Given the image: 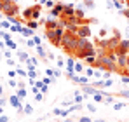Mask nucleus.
Instances as JSON below:
<instances>
[{
	"label": "nucleus",
	"mask_w": 129,
	"mask_h": 122,
	"mask_svg": "<svg viewBox=\"0 0 129 122\" xmlns=\"http://www.w3.org/2000/svg\"><path fill=\"white\" fill-rule=\"evenodd\" d=\"M47 59H54V54L52 52H47Z\"/></svg>",
	"instance_id": "864d4df0"
},
{
	"label": "nucleus",
	"mask_w": 129,
	"mask_h": 122,
	"mask_svg": "<svg viewBox=\"0 0 129 122\" xmlns=\"http://www.w3.org/2000/svg\"><path fill=\"white\" fill-rule=\"evenodd\" d=\"M110 2H115V0H110Z\"/></svg>",
	"instance_id": "69168bd1"
},
{
	"label": "nucleus",
	"mask_w": 129,
	"mask_h": 122,
	"mask_svg": "<svg viewBox=\"0 0 129 122\" xmlns=\"http://www.w3.org/2000/svg\"><path fill=\"white\" fill-rule=\"evenodd\" d=\"M94 54H96V49H94V45H92V47H87V49H80V51H77L73 56L79 58V59H86L87 56H94Z\"/></svg>",
	"instance_id": "20e7f679"
},
{
	"label": "nucleus",
	"mask_w": 129,
	"mask_h": 122,
	"mask_svg": "<svg viewBox=\"0 0 129 122\" xmlns=\"http://www.w3.org/2000/svg\"><path fill=\"white\" fill-rule=\"evenodd\" d=\"M63 7H64V4H54V7L51 9V18H59L61 14H63Z\"/></svg>",
	"instance_id": "6e6552de"
},
{
	"label": "nucleus",
	"mask_w": 129,
	"mask_h": 122,
	"mask_svg": "<svg viewBox=\"0 0 129 122\" xmlns=\"http://www.w3.org/2000/svg\"><path fill=\"white\" fill-rule=\"evenodd\" d=\"M11 26H12V24H11V21H9V19H7V21H0V28H2V30H9Z\"/></svg>",
	"instance_id": "aec40b11"
},
{
	"label": "nucleus",
	"mask_w": 129,
	"mask_h": 122,
	"mask_svg": "<svg viewBox=\"0 0 129 122\" xmlns=\"http://www.w3.org/2000/svg\"><path fill=\"white\" fill-rule=\"evenodd\" d=\"M77 45H79V35H77V33H73V32H64L59 47L63 49L66 54H75Z\"/></svg>",
	"instance_id": "f257e3e1"
},
{
	"label": "nucleus",
	"mask_w": 129,
	"mask_h": 122,
	"mask_svg": "<svg viewBox=\"0 0 129 122\" xmlns=\"http://www.w3.org/2000/svg\"><path fill=\"white\" fill-rule=\"evenodd\" d=\"M0 39H2L4 42H7V40H11V35H9L5 30H2V28H0Z\"/></svg>",
	"instance_id": "f3484780"
},
{
	"label": "nucleus",
	"mask_w": 129,
	"mask_h": 122,
	"mask_svg": "<svg viewBox=\"0 0 129 122\" xmlns=\"http://www.w3.org/2000/svg\"><path fill=\"white\" fill-rule=\"evenodd\" d=\"M45 28H47V30H54V28H61V26H59V19H52V18H49V19L45 21Z\"/></svg>",
	"instance_id": "9b49d317"
},
{
	"label": "nucleus",
	"mask_w": 129,
	"mask_h": 122,
	"mask_svg": "<svg viewBox=\"0 0 129 122\" xmlns=\"http://www.w3.org/2000/svg\"><path fill=\"white\" fill-rule=\"evenodd\" d=\"M63 18H72V16H75V7H73V4H64L63 7V14H61Z\"/></svg>",
	"instance_id": "423d86ee"
},
{
	"label": "nucleus",
	"mask_w": 129,
	"mask_h": 122,
	"mask_svg": "<svg viewBox=\"0 0 129 122\" xmlns=\"http://www.w3.org/2000/svg\"><path fill=\"white\" fill-rule=\"evenodd\" d=\"M7 65H9V66H14V61H12V58H11V59H7Z\"/></svg>",
	"instance_id": "6e6d98bb"
},
{
	"label": "nucleus",
	"mask_w": 129,
	"mask_h": 122,
	"mask_svg": "<svg viewBox=\"0 0 129 122\" xmlns=\"http://www.w3.org/2000/svg\"><path fill=\"white\" fill-rule=\"evenodd\" d=\"M94 77H96V79H100V77H101V68H100L98 72H94Z\"/></svg>",
	"instance_id": "8fccbe9b"
},
{
	"label": "nucleus",
	"mask_w": 129,
	"mask_h": 122,
	"mask_svg": "<svg viewBox=\"0 0 129 122\" xmlns=\"http://www.w3.org/2000/svg\"><path fill=\"white\" fill-rule=\"evenodd\" d=\"M87 110L94 113V112H96V105H87Z\"/></svg>",
	"instance_id": "58836bf2"
},
{
	"label": "nucleus",
	"mask_w": 129,
	"mask_h": 122,
	"mask_svg": "<svg viewBox=\"0 0 129 122\" xmlns=\"http://www.w3.org/2000/svg\"><path fill=\"white\" fill-rule=\"evenodd\" d=\"M18 59L21 61V63H26V61L30 59V54L26 51H18Z\"/></svg>",
	"instance_id": "ddd939ff"
},
{
	"label": "nucleus",
	"mask_w": 129,
	"mask_h": 122,
	"mask_svg": "<svg viewBox=\"0 0 129 122\" xmlns=\"http://www.w3.org/2000/svg\"><path fill=\"white\" fill-rule=\"evenodd\" d=\"M119 96H122L124 100H129V91H122V93H119Z\"/></svg>",
	"instance_id": "2f4dec72"
},
{
	"label": "nucleus",
	"mask_w": 129,
	"mask_h": 122,
	"mask_svg": "<svg viewBox=\"0 0 129 122\" xmlns=\"http://www.w3.org/2000/svg\"><path fill=\"white\" fill-rule=\"evenodd\" d=\"M5 47H7V45H5V42L0 40V49H5Z\"/></svg>",
	"instance_id": "5fc2aeb1"
},
{
	"label": "nucleus",
	"mask_w": 129,
	"mask_h": 122,
	"mask_svg": "<svg viewBox=\"0 0 129 122\" xmlns=\"http://www.w3.org/2000/svg\"><path fill=\"white\" fill-rule=\"evenodd\" d=\"M42 85H44V82H42V80H35V87H39V89H40Z\"/></svg>",
	"instance_id": "de8ad7c7"
},
{
	"label": "nucleus",
	"mask_w": 129,
	"mask_h": 122,
	"mask_svg": "<svg viewBox=\"0 0 129 122\" xmlns=\"http://www.w3.org/2000/svg\"><path fill=\"white\" fill-rule=\"evenodd\" d=\"M61 112H63L61 108H54V110H52V113H54V115H58V117H61Z\"/></svg>",
	"instance_id": "e433bc0d"
},
{
	"label": "nucleus",
	"mask_w": 129,
	"mask_h": 122,
	"mask_svg": "<svg viewBox=\"0 0 129 122\" xmlns=\"http://www.w3.org/2000/svg\"><path fill=\"white\" fill-rule=\"evenodd\" d=\"M64 28H54V30H45V37H47V40L51 42L54 47H59V44H61V39H63L64 35Z\"/></svg>",
	"instance_id": "f03ea898"
},
{
	"label": "nucleus",
	"mask_w": 129,
	"mask_h": 122,
	"mask_svg": "<svg viewBox=\"0 0 129 122\" xmlns=\"http://www.w3.org/2000/svg\"><path fill=\"white\" fill-rule=\"evenodd\" d=\"M2 18H4V12H2V11H0V19H2Z\"/></svg>",
	"instance_id": "052dcab7"
},
{
	"label": "nucleus",
	"mask_w": 129,
	"mask_h": 122,
	"mask_svg": "<svg viewBox=\"0 0 129 122\" xmlns=\"http://www.w3.org/2000/svg\"><path fill=\"white\" fill-rule=\"evenodd\" d=\"M92 85H94L96 89H105V80H94Z\"/></svg>",
	"instance_id": "6ab92c4d"
},
{
	"label": "nucleus",
	"mask_w": 129,
	"mask_h": 122,
	"mask_svg": "<svg viewBox=\"0 0 129 122\" xmlns=\"http://www.w3.org/2000/svg\"><path fill=\"white\" fill-rule=\"evenodd\" d=\"M2 113H4V108H2V106H0V115H2Z\"/></svg>",
	"instance_id": "680f3d73"
},
{
	"label": "nucleus",
	"mask_w": 129,
	"mask_h": 122,
	"mask_svg": "<svg viewBox=\"0 0 129 122\" xmlns=\"http://www.w3.org/2000/svg\"><path fill=\"white\" fill-rule=\"evenodd\" d=\"M56 63H58V65H56L58 68H63V66H64V61L61 59V58H58V59H56Z\"/></svg>",
	"instance_id": "72a5a7b5"
},
{
	"label": "nucleus",
	"mask_w": 129,
	"mask_h": 122,
	"mask_svg": "<svg viewBox=\"0 0 129 122\" xmlns=\"http://www.w3.org/2000/svg\"><path fill=\"white\" fill-rule=\"evenodd\" d=\"M84 72V65L82 63H75V73H82Z\"/></svg>",
	"instance_id": "4be33fe9"
},
{
	"label": "nucleus",
	"mask_w": 129,
	"mask_h": 122,
	"mask_svg": "<svg viewBox=\"0 0 129 122\" xmlns=\"http://www.w3.org/2000/svg\"><path fill=\"white\" fill-rule=\"evenodd\" d=\"M119 14H122V16H126V18L129 19V9H124V11L120 9V11H119Z\"/></svg>",
	"instance_id": "473e14b6"
},
{
	"label": "nucleus",
	"mask_w": 129,
	"mask_h": 122,
	"mask_svg": "<svg viewBox=\"0 0 129 122\" xmlns=\"http://www.w3.org/2000/svg\"><path fill=\"white\" fill-rule=\"evenodd\" d=\"M79 122H94V120H92L91 117H86V115H82V117L79 119Z\"/></svg>",
	"instance_id": "cd10ccee"
},
{
	"label": "nucleus",
	"mask_w": 129,
	"mask_h": 122,
	"mask_svg": "<svg viewBox=\"0 0 129 122\" xmlns=\"http://www.w3.org/2000/svg\"><path fill=\"white\" fill-rule=\"evenodd\" d=\"M9 85H11V87H18V82L12 80V79H9Z\"/></svg>",
	"instance_id": "a19ab883"
},
{
	"label": "nucleus",
	"mask_w": 129,
	"mask_h": 122,
	"mask_svg": "<svg viewBox=\"0 0 129 122\" xmlns=\"http://www.w3.org/2000/svg\"><path fill=\"white\" fill-rule=\"evenodd\" d=\"M4 56H5L7 59H11V58H12V52H11V51H4Z\"/></svg>",
	"instance_id": "4c0bfd02"
},
{
	"label": "nucleus",
	"mask_w": 129,
	"mask_h": 122,
	"mask_svg": "<svg viewBox=\"0 0 129 122\" xmlns=\"http://www.w3.org/2000/svg\"><path fill=\"white\" fill-rule=\"evenodd\" d=\"M16 75H18V72H16V70L12 68V70L9 72V77H11V79H16Z\"/></svg>",
	"instance_id": "f704fd0d"
},
{
	"label": "nucleus",
	"mask_w": 129,
	"mask_h": 122,
	"mask_svg": "<svg viewBox=\"0 0 129 122\" xmlns=\"http://www.w3.org/2000/svg\"><path fill=\"white\" fill-rule=\"evenodd\" d=\"M11 2H14V4H18V0H11Z\"/></svg>",
	"instance_id": "e2e57ef3"
},
{
	"label": "nucleus",
	"mask_w": 129,
	"mask_h": 122,
	"mask_svg": "<svg viewBox=\"0 0 129 122\" xmlns=\"http://www.w3.org/2000/svg\"><path fill=\"white\" fill-rule=\"evenodd\" d=\"M126 4H127V5H129V0H126Z\"/></svg>",
	"instance_id": "0e129e2a"
},
{
	"label": "nucleus",
	"mask_w": 129,
	"mask_h": 122,
	"mask_svg": "<svg viewBox=\"0 0 129 122\" xmlns=\"http://www.w3.org/2000/svg\"><path fill=\"white\" fill-rule=\"evenodd\" d=\"M28 77H30V79H31V80H35V79H37V77H39V73H37V72H35V70H28Z\"/></svg>",
	"instance_id": "393cba45"
},
{
	"label": "nucleus",
	"mask_w": 129,
	"mask_h": 122,
	"mask_svg": "<svg viewBox=\"0 0 129 122\" xmlns=\"http://www.w3.org/2000/svg\"><path fill=\"white\" fill-rule=\"evenodd\" d=\"M2 96H4V87L0 85V98H2Z\"/></svg>",
	"instance_id": "4d7b16f0"
},
{
	"label": "nucleus",
	"mask_w": 129,
	"mask_h": 122,
	"mask_svg": "<svg viewBox=\"0 0 129 122\" xmlns=\"http://www.w3.org/2000/svg\"><path fill=\"white\" fill-rule=\"evenodd\" d=\"M122 106H124V103H115L113 105V110H122Z\"/></svg>",
	"instance_id": "c9c22d12"
},
{
	"label": "nucleus",
	"mask_w": 129,
	"mask_h": 122,
	"mask_svg": "<svg viewBox=\"0 0 129 122\" xmlns=\"http://www.w3.org/2000/svg\"><path fill=\"white\" fill-rule=\"evenodd\" d=\"M30 63H31V65H35V66H37V65H39V59H37V58H30Z\"/></svg>",
	"instance_id": "49530a36"
},
{
	"label": "nucleus",
	"mask_w": 129,
	"mask_h": 122,
	"mask_svg": "<svg viewBox=\"0 0 129 122\" xmlns=\"http://www.w3.org/2000/svg\"><path fill=\"white\" fill-rule=\"evenodd\" d=\"M47 89H49V85H47V84H44L42 87H40V93H47Z\"/></svg>",
	"instance_id": "a18cd8bd"
},
{
	"label": "nucleus",
	"mask_w": 129,
	"mask_h": 122,
	"mask_svg": "<svg viewBox=\"0 0 129 122\" xmlns=\"http://www.w3.org/2000/svg\"><path fill=\"white\" fill-rule=\"evenodd\" d=\"M45 75H49V77L54 79V68H47V70H45Z\"/></svg>",
	"instance_id": "c85d7f7f"
},
{
	"label": "nucleus",
	"mask_w": 129,
	"mask_h": 122,
	"mask_svg": "<svg viewBox=\"0 0 129 122\" xmlns=\"http://www.w3.org/2000/svg\"><path fill=\"white\" fill-rule=\"evenodd\" d=\"M52 2H56V0H52Z\"/></svg>",
	"instance_id": "774afa93"
},
{
	"label": "nucleus",
	"mask_w": 129,
	"mask_h": 122,
	"mask_svg": "<svg viewBox=\"0 0 129 122\" xmlns=\"http://www.w3.org/2000/svg\"><path fill=\"white\" fill-rule=\"evenodd\" d=\"M16 72H18V75H19V77H28V70H23V68H16Z\"/></svg>",
	"instance_id": "b1692460"
},
{
	"label": "nucleus",
	"mask_w": 129,
	"mask_h": 122,
	"mask_svg": "<svg viewBox=\"0 0 129 122\" xmlns=\"http://www.w3.org/2000/svg\"><path fill=\"white\" fill-rule=\"evenodd\" d=\"M0 59H2V54H0Z\"/></svg>",
	"instance_id": "338daca9"
},
{
	"label": "nucleus",
	"mask_w": 129,
	"mask_h": 122,
	"mask_svg": "<svg viewBox=\"0 0 129 122\" xmlns=\"http://www.w3.org/2000/svg\"><path fill=\"white\" fill-rule=\"evenodd\" d=\"M58 77H61V72L59 70H54V79H58Z\"/></svg>",
	"instance_id": "09e8293b"
},
{
	"label": "nucleus",
	"mask_w": 129,
	"mask_h": 122,
	"mask_svg": "<svg viewBox=\"0 0 129 122\" xmlns=\"http://www.w3.org/2000/svg\"><path fill=\"white\" fill-rule=\"evenodd\" d=\"M112 84H113V80H112V79H107V80H105V87H110Z\"/></svg>",
	"instance_id": "37998d69"
},
{
	"label": "nucleus",
	"mask_w": 129,
	"mask_h": 122,
	"mask_svg": "<svg viewBox=\"0 0 129 122\" xmlns=\"http://www.w3.org/2000/svg\"><path fill=\"white\" fill-rule=\"evenodd\" d=\"M122 82H124V84H129V75H124V77H122Z\"/></svg>",
	"instance_id": "3c124183"
},
{
	"label": "nucleus",
	"mask_w": 129,
	"mask_h": 122,
	"mask_svg": "<svg viewBox=\"0 0 129 122\" xmlns=\"http://www.w3.org/2000/svg\"><path fill=\"white\" fill-rule=\"evenodd\" d=\"M84 73H86L87 77H94V70H92V68H86Z\"/></svg>",
	"instance_id": "bb28decb"
},
{
	"label": "nucleus",
	"mask_w": 129,
	"mask_h": 122,
	"mask_svg": "<svg viewBox=\"0 0 129 122\" xmlns=\"http://www.w3.org/2000/svg\"><path fill=\"white\" fill-rule=\"evenodd\" d=\"M5 45H7V49H12V51H14L16 47H18V45H16V42H14V40H7V42H5Z\"/></svg>",
	"instance_id": "5701e85b"
},
{
	"label": "nucleus",
	"mask_w": 129,
	"mask_h": 122,
	"mask_svg": "<svg viewBox=\"0 0 129 122\" xmlns=\"http://www.w3.org/2000/svg\"><path fill=\"white\" fill-rule=\"evenodd\" d=\"M52 80H54V79H52V77H49V75H47V77H44V79H42V82H44V84H47V85H49V84H51Z\"/></svg>",
	"instance_id": "c756f323"
},
{
	"label": "nucleus",
	"mask_w": 129,
	"mask_h": 122,
	"mask_svg": "<svg viewBox=\"0 0 129 122\" xmlns=\"http://www.w3.org/2000/svg\"><path fill=\"white\" fill-rule=\"evenodd\" d=\"M0 122H9V117L2 113V115H0Z\"/></svg>",
	"instance_id": "79ce46f5"
},
{
	"label": "nucleus",
	"mask_w": 129,
	"mask_h": 122,
	"mask_svg": "<svg viewBox=\"0 0 129 122\" xmlns=\"http://www.w3.org/2000/svg\"><path fill=\"white\" fill-rule=\"evenodd\" d=\"M100 89H96L92 84L89 85V84H86V85H82V93H86V94H89V96H94L96 93H98Z\"/></svg>",
	"instance_id": "9d476101"
},
{
	"label": "nucleus",
	"mask_w": 129,
	"mask_h": 122,
	"mask_svg": "<svg viewBox=\"0 0 129 122\" xmlns=\"http://www.w3.org/2000/svg\"><path fill=\"white\" fill-rule=\"evenodd\" d=\"M82 4L86 5V9H94V5H96L92 0H82Z\"/></svg>",
	"instance_id": "412c9836"
},
{
	"label": "nucleus",
	"mask_w": 129,
	"mask_h": 122,
	"mask_svg": "<svg viewBox=\"0 0 129 122\" xmlns=\"http://www.w3.org/2000/svg\"><path fill=\"white\" fill-rule=\"evenodd\" d=\"M0 11H2L5 16H18V14H19V7H18V4H14V2H11V0H4V2H0Z\"/></svg>",
	"instance_id": "7ed1b4c3"
},
{
	"label": "nucleus",
	"mask_w": 129,
	"mask_h": 122,
	"mask_svg": "<svg viewBox=\"0 0 129 122\" xmlns=\"http://www.w3.org/2000/svg\"><path fill=\"white\" fill-rule=\"evenodd\" d=\"M77 35H79V37L89 39V37H91V26H89V24H80L79 30H77Z\"/></svg>",
	"instance_id": "0eeeda50"
},
{
	"label": "nucleus",
	"mask_w": 129,
	"mask_h": 122,
	"mask_svg": "<svg viewBox=\"0 0 129 122\" xmlns=\"http://www.w3.org/2000/svg\"><path fill=\"white\" fill-rule=\"evenodd\" d=\"M26 26L31 28V30H37V28H39V21L37 19H28L26 21Z\"/></svg>",
	"instance_id": "2eb2a0df"
},
{
	"label": "nucleus",
	"mask_w": 129,
	"mask_h": 122,
	"mask_svg": "<svg viewBox=\"0 0 129 122\" xmlns=\"http://www.w3.org/2000/svg\"><path fill=\"white\" fill-rule=\"evenodd\" d=\"M9 103H11L12 108H16V110L23 112V100L18 96V94H11V96H9Z\"/></svg>",
	"instance_id": "39448f33"
},
{
	"label": "nucleus",
	"mask_w": 129,
	"mask_h": 122,
	"mask_svg": "<svg viewBox=\"0 0 129 122\" xmlns=\"http://www.w3.org/2000/svg\"><path fill=\"white\" fill-rule=\"evenodd\" d=\"M94 122H107L105 119H98V120H94Z\"/></svg>",
	"instance_id": "bf43d9fd"
},
{
	"label": "nucleus",
	"mask_w": 129,
	"mask_h": 122,
	"mask_svg": "<svg viewBox=\"0 0 129 122\" xmlns=\"http://www.w3.org/2000/svg\"><path fill=\"white\" fill-rule=\"evenodd\" d=\"M61 122H73V120H70L68 117H64V119H63V120H61Z\"/></svg>",
	"instance_id": "13d9d810"
},
{
	"label": "nucleus",
	"mask_w": 129,
	"mask_h": 122,
	"mask_svg": "<svg viewBox=\"0 0 129 122\" xmlns=\"http://www.w3.org/2000/svg\"><path fill=\"white\" fill-rule=\"evenodd\" d=\"M16 94H18V96H19L21 100H24L28 93H26V89H24V87H18V93H16Z\"/></svg>",
	"instance_id": "a211bd4d"
},
{
	"label": "nucleus",
	"mask_w": 129,
	"mask_h": 122,
	"mask_svg": "<svg viewBox=\"0 0 129 122\" xmlns=\"http://www.w3.org/2000/svg\"><path fill=\"white\" fill-rule=\"evenodd\" d=\"M35 100H37V101H42V100H44V94L40 93V91H39V93H35Z\"/></svg>",
	"instance_id": "7c9ffc66"
},
{
	"label": "nucleus",
	"mask_w": 129,
	"mask_h": 122,
	"mask_svg": "<svg viewBox=\"0 0 129 122\" xmlns=\"http://www.w3.org/2000/svg\"><path fill=\"white\" fill-rule=\"evenodd\" d=\"M33 42H35V45H40V37H35L33 35Z\"/></svg>",
	"instance_id": "c03bdc74"
},
{
	"label": "nucleus",
	"mask_w": 129,
	"mask_h": 122,
	"mask_svg": "<svg viewBox=\"0 0 129 122\" xmlns=\"http://www.w3.org/2000/svg\"><path fill=\"white\" fill-rule=\"evenodd\" d=\"M35 30H31V28H28V26H21V30H19V33L24 35V37H33L35 33H33Z\"/></svg>",
	"instance_id": "f8f14e48"
},
{
	"label": "nucleus",
	"mask_w": 129,
	"mask_h": 122,
	"mask_svg": "<svg viewBox=\"0 0 129 122\" xmlns=\"http://www.w3.org/2000/svg\"><path fill=\"white\" fill-rule=\"evenodd\" d=\"M115 100H113V96H105V103H113Z\"/></svg>",
	"instance_id": "ea45409f"
},
{
	"label": "nucleus",
	"mask_w": 129,
	"mask_h": 122,
	"mask_svg": "<svg viewBox=\"0 0 129 122\" xmlns=\"http://www.w3.org/2000/svg\"><path fill=\"white\" fill-rule=\"evenodd\" d=\"M5 101H7V100H5V98L2 96V98H0V106H4V105H5Z\"/></svg>",
	"instance_id": "603ef678"
},
{
	"label": "nucleus",
	"mask_w": 129,
	"mask_h": 122,
	"mask_svg": "<svg viewBox=\"0 0 129 122\" xmlns=\"http://www.w3.org/2000/svg\"><path fill=\"white\" fill-rule=\"evenodd\" d=\"M84 100V94H80V93H75V103H82Z\"/></svg>",
	"instance_id": "a878e982"
},
{
	"label": "nucleus",
	"mask_w": 129,
	"mask_h": 122,
	"mask_svg": "<svg viewBox=\"0 0 129 122\" xmlns=\"http://www.w3.org/2000/svg\"><path fill=\"white\" fill-rule=\"evenodd\" d=\"M35 51H37V54H39L42 59H45V58H47V52H45V49L42 47V44H40V45H35Z\"/></svg>",
	"instance_id": "4468645a"
},
{
	"label": "nucleus",
	"mask_w": 129,
	"mask_h": 122,
	"mask_svg": "<svg viewBox=\"0 0 129 122\" xmlns=\"http://www.w3.org/2000/svg\"><path fill=\"white\" fill-rule=\"evenodd\" d=\"M23 113L24 115H31L33 113V106L31 105H23Z\"/></svg>",
	"instance_id": "dca6fc26"
},
{
	"label": "nucleus",
	"mask_w": 129,
	"mask_h": 122,
	"mask_svg": "<svg viewBox=\"0 0 129 122\" xmlns=\"http://www.w3.org/2000/svg\"><path fill=\"white\" fill-rule=\"evenodd\" d=\"M87 47H92V44L89 42V39L86 37H79V45H77V51H80V49H87ZM75 51V52H77Z\"/></svg>",
	"instance_id": "1a4fd4ad"
}]
</instances>
